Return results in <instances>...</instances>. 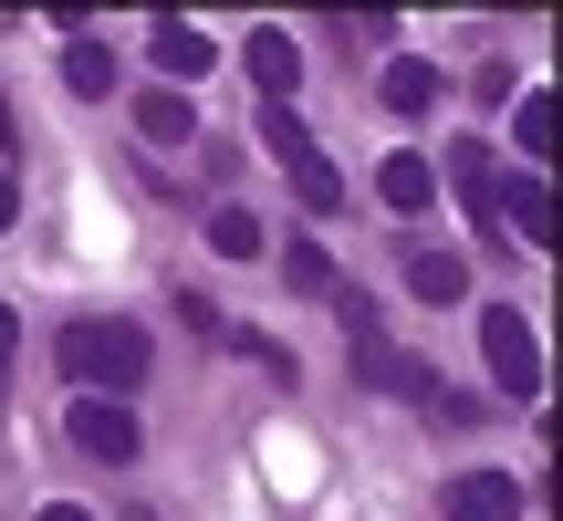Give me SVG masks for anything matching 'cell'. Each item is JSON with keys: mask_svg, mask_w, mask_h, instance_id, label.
I'll use <instances>...</instances> for the list:
<instances>
[{"mask_svg": "<svg viewBox=\"0 0 563 521\" xmlns=\"http://www.w3.org/2000/svg\"><path fill=\"white\" fill-rule=\"evenodd\" d=\"M146 365H157V344H146L125 313H84L74 334H63V376H74L84 397H136Z\"/></svg>", "mask_w": 563, "mask_h": 521, "instance_id": "obj_1", "label": "cell"}, {"mask_svg": "<svg viewBox=\"0 0 563 521\" xmlns=\"http://www.w3.org/2000/svg\"><path fill=\"white\" fill-rule=\"evenodd\" d=\"M262 136H272L282 178H292V199L313 209V220H334V209H344V178H334V157L313 146V125H302L292 104H262Z\"/></svg>", "mask_w": 563, "mask_h": 521, "instance_id": "obj_2", "label": "cell"}, {"mask_svg": "<svg viewBox=\"0 0 563 521\" xmlns=\"http://www.w3.org/2000/svg\"><path fill=\"white\" fill-rule=\"evenodd\" d=\"M481 355H490V376H501V397H543V344H532L522 302H490L481 313Z\"/></svg>", "mask_w": 563, "mask_h": 521, "instance_id": "obj_3", "label": "cell"}, {"mask_svg": "<svg viewBox=\"0 0 563 521\" xmlns=\"http://www.w3.org/2000/svg\"><path fill=\"white\" fill-rule=\"evenodd\" d=\"M63 439H74L84 459H104V469L136 459V418H125V397H74V407H63Z\"/></svg>", "mask_w": 563, "mask_h": 521, "instance_id": "obj_4", "label": "cell"}, {"mask_svg": "<svg viewBox=\"0 0 563 521\" xmlns=\"http://www.w3.org/2000/svg\"><path fill=\"white\" fill-rule=\"evenodd\" d=\"M449 521H522V480H511V469H470V480H449Z\"/></svg>", "mask_w": 563, "mask_h": 521, "instance_id": "obj_5", "label": "cell"}, {"mask_svg": "<svg viewBox=\"0 0 563 521\" xmlns=\"http://www.w3.org/2000/svg\"><path fill=\"white\" fill-rule=\"evenodd\" d=\"M376 199L397 209V220H418V209L439 199V157H418V146H397V157L376 167Z\"/></svg>", "mask_w": 563, "mask_h": 521, "instance_id": "obj_6", "label": "cell"}, {"mask_svg": "<svg viewBox=\"0 0 563 521\" xmlns=\"http://www.w3.org/2000/svg\"><path fill=\"white\" fill-rule=\"evenodd\" d=\"M490 209H501V241H511V230H522V251H543V241H553V199H543V167H522V178H511V188H501Z\"/></svg>", "mask_w": 563, "mask_h": 521, "instance_id": "obj_7", "label": "cell"}, {"mask_svg": "<svg viewBox=\"0 0 563 521\" xmlns=\"http://www.w3.org/2000/svg\"><path fill=\"white\" fill-rule=\"evenodd\" d=\"M251 84H262V104H292V84H302L292 32H251Z\"/></svg>", "mask_w": 563, "mask_h": 521, "instance_id": "obj_8", "label": "cell"}, {"mask_svg": "<svg viewBox=\"0 0 563 521\" xmlns=\"http://www.w3.org/2000/svg\"><path fill=\"white\" fill-rule=\"evenodd\" d=\"M188 125H199V115H188L178 84H146V95H136V136L146 146H188Z\"/></svg>", "mask_w": 563, "mask_h": 521, "instance_id": "obj_9", "label": "cell"}, {"mask_svg": "<svg viewBox=\"0 0 563 521\" xmlns=\"http://www.w3.org/2000/svg\"><path fill=\"white\" fill-rule=\"evenodd\" d=\"M407 292H418V302H460V292H470V260H449V251H407Z\"/></svg>", "mask_w": 563, "mask_h": 521, "instance_id": "obj_10", "label": "cell"}, {"mask_svg": "<svg viewBox=\"0 0 563 521\" xmlns=\"http://www.w3.org/2000/svg\"><path fill=\"white\" fill-rule=\"evenodd\" d=\"M157 63H167L178 84H199V74H209V32H188V21H157Z\"/></svg>", "mask_w": 563, "mask_h": 521, "instance_id": "obj_11", "label": "cell"}, {"mask_svg": "<svg viewBox=\"0 0 563 521\" xmlns=\"http://www.w3.org/2000/svg\"><path fill=\"white\" fill-rule=\"evenodd\" d=\"M63 84H74V95H104V84H115V53H104V42H63Z\"/></svg>", "mask_w": 563, "mask_h": 521, "instance_id": "obj_12", "label": "cell"}, {"mask_svg": "<svg viewBox=\"0 0 563 521\" xmlns=\"http://www.w3.org/2000/svg\"><path fill=\"white\" fill-rule=\"evenodd\" d=\"M209 251L220 260H262V220H251V209H209Z\"/></svg>", "mask_w": 563, "mask_h": 521, "instance_id": "obj_13", "label": "cell"}, {"mask_svg": "<svg viewBox=\"0 0 563 521\" xmlns=\"http://www.w3.org/2000/svg\"><path fill=\"white\" fill-rule=\"evenodd\" d=\"M386 104H397V115H428V104H439V74H428V63H386Z\"/></svg>", "mask_w": 563, "mask_h": 521, "instance_id": "obj_14", "label": "cell"}, {"mask_svg": "<svg viewBox=\"0 0 563 521\" xmlns=\"http://www.w3.org/2000/svg\"><path fill=\"white\" fill-rule=\"evenodd\" d=\"M511 136H522V157L543 167L553 157V95H522V104H511Z\"/></svg>", "mask_w": 563, "mask_h": 521, "instance_id": "obj_15", "label": "cell"}, {"mask_svg": "<svg viewBox=\"0 0 563 521\" xmlns=\"http://www.w3.org/2000/svg\"><path fill=\"white\" fill-rule=\"evenodd\" d=\"M282 281H292V292H334V260H323V241H282Z\"/></svg>", "mask_w": 563, "mask_h": 521, "instance_id": "obj_16", "label": "cell"}, {"mask_svg": "<svg viewBox=\"0 0 563 521\" xmlns=\"http://www.w3.org/2000/svg\"><path fill=\"white\" fill-rule=\"evenodd\" d=\"M11 344H21V323H11V302H0V407H11Z\"/></svg>", "mask_w": 563, "mask_h": 521, "instance_id": "obj_17", "label": "cell"}, {"mask_svg": "<svg viewBox=\"0 0 563 521\" xmlns=\"http://www.w3.org/2000/svg\"><path fill=\"white\" fill-rule=\"evenodd\" d=\"M0 230H21V178H0Z\"/></svg>", "mask_w": 563, "mask_h": 521, "instance_id": "obj_18", "label": "cell"}, {"mask_svg": "<svg viewBox=\"0 0 563 521\" xmlns=\"http://www.w3.org/2000/svg\"><path fill=\"white\" fill-rule=\"evenodd\" d=\"M42 521H95V511H74V501H53V511H42Z\"/></svg>", "mask_w": 563, "mask_h": 521, "instance_id": "obj_19", "label": "cell"}, {"mask_svg": "<svg viewBox=\"0 0 563 521\" xmlns=\"http://www.w3.org/2000/svg\"><path fill=\"white\" fill-rule=\"evenodd\" d=\"M136 521H157V511H136Z\"/></svg>", "mask_w": 563, "mask_h": 521, "instance_id": "obj_20", "label": "cell"}]
</instances>
